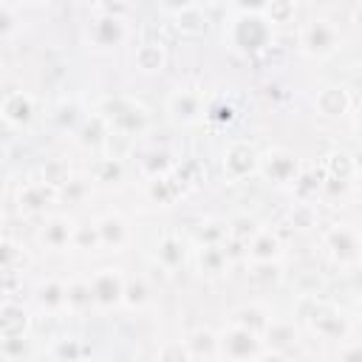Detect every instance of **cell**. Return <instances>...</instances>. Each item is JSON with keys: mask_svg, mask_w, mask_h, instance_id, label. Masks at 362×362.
Returning a JSON list of instances; mask_svg holds the SVG:
<instances>
[{"mask_svg": "<svg viewBox=\"0 0 362 362\" xmlns=\"http://www.w3.org/2000/svg\"><path fill=\"white\" fill-rule=\"evenodd\" d=\"M93 110L105 119V124H107L110 133H116L122 139H130V141L141 139L150 130V122H153L150 110L139 99L119 96V93L116 96H102Z\"/></svg>", "mask_w": 362, "mask_h": 362, "instance_id": "cell-1", "label": "cell"}, {"mask_svg": "<svg viewBox=\"0 0 362 362\" xmlns=\"http://www.w3.org/2000/svg\"><path fill=\"white\" fill-rule=\"evenodd\" d=\"M223 42L240 57H255L274 42V28L266 23L263 14L232 11V17L223 23Z\"/></svg>", "mask_w": 362, "mask_h": 362, "instance_id": "cell-2", "label": "cell"}, {"mask_svg": "<svg viewBox=\"0 0 362 362\" xmlns=\"http://www.w3.org/2000/svg\"><path fill=\"white\" fill-rule=\"evenodd\" d=\"M342 42H345V34L331 17H311L297 31L300 54L308 59H331L334 54L342 51Z\"/></svg>", "mask_w": 362, "mask_h": 362, "instance_id": "cell-3", "label": "cell"}, {"mask_svg": "<svg viewBox=\"0 0 362 362\" xmlns=\"http://www.w3.org/2000/svg\"><path fill=\"white\" fill-rule=\"evenodd\" d=\"M322 252L328 255V260L337 269L354 272L362 260V238H359L356 223H348V221L331 223L322 232Z\"/></svg>", "mask_w": 362, "mask_h": 362, "instance_id": "cell-4", "label": "cell"}, {"mask_svg": "<svg viewBox=\"0 0 362 362\" xmlns=\"http://www.w3.org/2000/svg\"><path fill=\"white\" fill-rule=\"evenodd\" d=\"M130 40V25L119 11H99L85 28V45L93 54H113Z\"/></svg>", "mask_w": 362, "mask_h": 362, "instance_id": "cell-5", "label": "cell"}, {"mask_svg": "<svg viewBox=\"0 0 362 362\" xmlns=\"http://www.w3.org/2000/svg\"><path fill=\"white\" fill-rule=\"evenodd\" d=\"M215 334H218V359H232V362L266 359V345H263L260 334H255L232 320Z\"/></svg>", "mask_w": 362, "mask_h": 362, "instance_id": "cell-6", "label": "cell"}, {"mask_svg": "<svg viewBox=\"0 0 362 362\" xmlns=\"http://www.w3.org/2000/svg\"><path fill=\"white\" fill-rule=\"evenodd\" d=\"M303 170V158L288 147H269L257 158V175L274 189H291Z\"/></svg>", "mask_w": 362, "mask_h": 362, "instance_id": "cell-7", "label": "cell"}, {"mask_svg": "<svg viewBox=\"0 0 362 362\" xmlns=\"http://www.w3.org/2000/svg\"><path fill=\"white\" fill-rule=\"evenodd\" d=\"M308 331L325 342H345L351 337V320L342 308L322 303V300H311V308L303 314Z\"/></svg>", "mask_w": 362, "mask_h": 362, "instance_id": "cell-8", "label": "cell"}, {"mask_svg": "<svg viewBox=\"0 0 362 362\" xmlns=\"http://www.w3.org/2000/svg\"><path fill=\"white\" fill-rule=\"evenodd\" d=\"M257 158L260 150L249 139H232L221 153V173L226 184H240L252 175H257Z\"/></svg>", "mask_w": 362, "mask_h": 362, "instance_id": "cell-9", "label": "cell"}, {"mask_svg": "<svg viewBox=\"0 0 362 362\" xmlns=\"http://www.w3.org/2000/svg\"><path fill=\"white\" fill-rule=\"evenodd\" d=\"M90 294H93V308L96 311H113L122 305V286H124V272L119 266H102L90 277Z\"/></svg>", "mask_w": 362, "mask_h": 362, "instance_id": "cell-10", "label": "cell"}, {"mask_svg": "<svg viewBox=\"0 0 362 362\" xmlns=\"http://www.w3.org/2000/svg\"><path fill=\"white\" fill-rule=\"evenodd\" d=\"M54 204H57V189L51 184H45L42 178L25 181L17 189V212L23 218H45Z\"/></svg>", "mask_w": 362, "mask_h": 362, "instance_id": "cell-11", "label": "cell"}, {"mask_svg": "<svg viewBox=\"0 0 362 362\" xmlns=\"http://www.w3.org/2000/svg\"><path fill=\"white\" fill-rule=\"evenodd\" d=\"M93 226H96V235H99V246L105 252H124L133 240L130 221L116 209L102 212L99 218H93Z\"/></svg>", "mask_w": 362, "mask_h": 362, "instance_id": "cell-12", "label": "cell"}, {"mask_svg": "<svg viewBox=\"0 0 362 362\" xmlns=\"http://www.w3.org/2000/svg\"><path fill=\"white\" fill-rule=\"evenodd\" d=\"M74 226L76 221L71 215L62 212H48L37 229V243L48 252H68L71 249V238H74Z\"/></svg>", "mask_w": 362, "mask_h": 362, "instance_id": "cell-13", "label": "cell"}, {"mask_svg": "<svg viewBox=\"0 0 362 362\" xmlns=\"http://www.w3.org/2000/svg\"><path fill=\"white\" fill-rule=\"evenodd\" d=\"M0 116L11 130H28L37 122V99L25 90H11L0 99Z\"/></svg>", "mask_w": 362, "mask_h": 362, "instance_id": "cell-14", "label": "cell"}, {"mask_svg": "<svg viewBox=\"0 0 362 362\" xmlns=\"http://www.w3.org/2000/svg\"><path fill=\"white\" fill-rule=\"evenodd\" d=\"M192 266H195V272L201 277L221 280V277L229 274L232 260H229L223 243H195V249H192Z\"/></svg>", "mask_w": 362, "mask_h": 362, "instance_id": "cell-15", "label": "cell"}, {"mask_svg": "<svg viewBox=\"0 0 362 362\" xmlns=\"http://www.w3.org/2000/svg\"><path fill=\"white\" fill-rule=\"evenodd\" d=\"M204 96L192 88H178L167 96V113L175 124H195L204 119Z\"/></svg>", "mask_w": 362, "mask_h": 362, "instance_id": "cell-16", "label": "cell"}, {"mask_svg": "<svg viewBox=\"0 0 362 362\" xmlns=\"http://www.w3.org/2000/svg\"><path fill=\"white\" fill-rule=\"evenodd\" d=\"M178 153L167 144H153V147H144L139 156H136V167H139V175L144 181L150 178H158V175H167L178 167Z\"/></svg>", "mask_w": 362, "mask_h": 362, "instance_id": "cell-17", "label": "cell"}, {"mask_svg": "<svg viewBox=\"0 0 362 362\" xmlns=\"http://www.w3.org/2000/svg\"><path fill=\"white\" fill-rule=\"evenodd\" d=\"M286 257V243L274 229L260 226L257 235L246 243V263H283Z\"/></svg>", "mask_w": 362, "mask_h": 362, "instance_id": "cell-18", "label": "cell"}, {"mask_svg": "<svg viewBox=\"0 0 362 362\" xmlns=\"http://www.w3.org/2000/svg\"><path fill=\"white\" fill-rule=\"evenodd\" d=\"M354 107V96L345 85H322L314 93V110L322 119H345Z\"/></svg>", "mask_w": 362, "mask_h": 362, "instance_id": "cell-19", "label": "cell"}, {"mask_svg": "<svg viewBox=\"0 0 362 362\" xmlns=\"http://www.w3.org/2000/svg\"><path fill=\"white\" fill-rule=\"evenodd\" d=\"M260 339H263V345H266V359H269V356L280 359V356H286V354H288V348H294V345H297L300 331H297V325H294V322L272 317V320H269V325L263 328Z\"/></svg>", "mask_w": 362, "mask_h": 362, "instance_id": "cell-20", "label": "cell"}, {"mask_svg": "<svg viewBox=\"0 0 362 362\" xmlns=\"http://www.w3.org/2000/svg\"><path fill=\"white\" fill-rule=\"evenodd\" d=\"M31 334V311L14 297L0 303V339H23Z\"/></svg>", "mask_w": 362, "mask_h": 362, "instance_id": "cell-21", "label": "cell"}, {"mask_svg": "<svg viewBox=\"0 0 362 362\" xmlns=\"http://www.w3.org/2000/svg\"><path fill=\"white\" fill-rule=\"evenodd\" d=\"M187 189H189V184H187L175 170L167 173V175L150 178L147 187H144L150 204H156V206H173V204H178V201L187 195Z\"/></svg>", "mask_w": 362, "mask_h": 362, "instance_id": "cell-22", "label": "cell"}, {"mask_svg": "<svg viewBox=\"0 0 362 362\" xmlns=\"http://www.w3.org/2000/svg\"><path fill=\"white\" fill-rule=\"evenodd\" d=\"M167 62H170V54H167V48H164L161 42H156V40L139 42V45L133 48V57H130V65H133L141 76H158V74H164Z\"/></svg>", "mask_w": 362, "mask_h": 362, "instance_id": "cell-23", "label": "cell"}, {"mask_svg": "<svg viewBox=\"0 0 362 362\" xmlns=\"http://www.w3.org/2000/svg\"><path fill=\"white\" fill-rule=\"evenodd\" d=\"M107 136H110V130H107L105 119H102L96 110L88 113V116L82 119V124L71 133V139H74L82 150H88V153H105V147H107Z\"/></svg>", "mask_w": 362, "mask_h": 362, "instance_id": "cell-24", "label": "cell"}, {"mask_svg": "<svg viewBox=\"0 0 362 362\" xmlns=\"http://www.w3.org/2000/svg\"><path fill=\"white\" fill-rule=\"evenodd\" d=\"M153 260L164 269V272H178V269H184V263L189 260V246H187V240L184 238H178V235H173V232H167V235H161L158 238V243H156V252H153Z\"/></svg>", "mask_w": 362, "mask_h": 362, "instance_id": "cell-25", "label": "cell"}, {"mask_svg": "<svg viewBox=\"0 0 362 362\" xmlns=\"http://www.w3.org/2000/svg\"><path fill=\"white\" fill-rule=\"evenodd\" d=\"M34 305L37 311H42L45 317H59V314H68V305H65V283L59 277H45L37 283L34 288Z\"/></svg>", "mask_w": 362, "mask_h": 362, "instance_id": "cell-26", "label": "cell"}, {"mask_svg": "<svg viewBox=\"0 0 362 362\" xmlns=\"http://www.w3.org/2000/svg\"><path fill=\"white\" fill-rule=\"evenodd\" d=\"M88 175H90V181L99 184V187H119V184L127 178V164H124V158H119V156L102 153L99 158H93Z\"/></svg>", "mask_w": 362, "mask_h": 362, "instance_id": "cell-27", "label": "cell"}, {"mask_svg": "<svg viewBox=\"0 0 362 362\" xmlns=\"http://www.w3.org/2000/svg\"><path fill=\"white\" fill-rule=\"evenodd\" d=\"M153 303V288L147 283V277L141 274H124V286H122V308L127 311H141Z\"/></svg>", "mask_w": 362, "mask_h": 362, "instance_id": "cell-28", "label": "cell"}, {"mask_svg": "<svg viewBox=\"0 0 362 362\" xmlns=\"http://www.w3.org/2000/svg\"><path fill=\"white\" fill-rule=\"evenodd\" d=\"M173 25L184 37H204L209 31V14L198 3H192V6L181 8L178 14H173Z\"/></svg>", "mask_w": 362, "mask_h": 362, "instance_id": "cell-29", "label": "cell"}, {"mask_svg": "<svg viewBox=\"0 0 362 362\" xmlns=\"http://www.w3.org/2000/svg\"><path fill=\"white\" fill-rule=\"evenodd\" d=\"M93 195V181L88 173H71L59 187H57V204H85Z\"/></svg>", "mask_w": 362, "mask_h": 362, "instance_id": "cell-30", "label": "cell"}, {"mask_svg": "<svg viewBox=\"0 0 362 362\" xmlns=\"http://www.w3.org/2000/svg\"><path fill=\"white\" fill-rule=\"evenodd\" d=\"M88 116V110H85V105L79 102V99H62L57 107H54V113H51V122H54V127L57 130H62V133H74L79 124H82V119Z\"/></svg>", "mask_w": 362, "mask_h": 362, "instance_id": "cell-31", "label": "cell"}, {"mask_svg": "<svg viewBox=\"0 0 362 362\" xmlns=\"http://www.w3.org/2000/svg\"><path fill=\"white\" fill-rule=\"evenodd\" d=\"M65 305L68 314H88L93 308V294H90V283L88 277H74L65 283Z\"/></svg>", "mask_w": 362, "mask_h": 362, "instance_id": "cell-32", "label": "cell"}, {"mask_svg": "<svg viewBox=\"0 0 362 362\" xmlns=\"http://www.w3.org/2000/svg\"><path fill=\"white\" fill-rule=\"evenodd\" d=\"M229 320L238 322V325H243V328H249V331H255V334H263V328L272 320V311L263 303H243V305H238L232 311Z\"/></svg>", "mask_w": 362, "mask_h": 362, "instance_id": "cell-33", "label": "cell"}, {"mask_svg": "<svg viewBox=\"0 0 362 362\" xmlns=\"http://www.w3.org/2000/svg\"><path fill=\"white\" fill-rule=\"evenodd\" d=\"M189 359H218V334L209 328H195L184 339Z\"/></svg>", "mask_w": 362, "mask_h": 362, "instance_id": "cell-34", "label": "cell"}, {"mask_svg": "<svg viewBox=\"0 0 362 362\" xmlns=\"http://www.w3.org/2000/svg\"><path fill=\"white\" fill-rule=\"evenodd\" d=\"M322 173L331 178H345V181H356V158L348 150H331L322 158Z\"/></svg>", "mask_w": 362, "mask_h": 362, "instance_id": "cell-35", "label": "cell"}, {"mask_svg": "<svg viewBox=\"0 0 362 362\" xmlns=\"http://www.w3.org/2000/svg\"><path fill=\"white\" fill-rule=\"evenodd\" d=\"M286 221H288L291 229L308 232V229H314V226L320 223V212H317L314 201H297V198H294V204H291L288 212H286Z\"/></svg>", "mask_w": 362, "mask_h": 362, "instance_id": "cell-36", "label": "cell"}, {"mask_svg": "<svg viewBox=\"0 0 362 362\" xmlns=\"http://www.w3.org/2000/svg\"><path fill=\"white\" fill-rule=\"evenodd\" d=\"M257 229H260V221H257L255 215H246V212L232 215V218L226 221V240H238V243L246 246V243L257 235Z\"/></svg>", "mask_w": 362, "mask_h": 362, "instance_id": "cell-37", "label": "cell"}, {"mask_svg": "<svg viewBox=\"0 0 362 362\" xmlns=\"http://www.w3.org/2000/svg\"><path fill=\"white\" fill-rule=\"evenodd\" d=\"M320 181H322V173H314V170H300V175L294 178L291 184V192L297 201H314L317 204V195H320Z\"/></svg>", "mask_w": 362, "mask_h": 362, "instance_id": "cell-38", "label": "cell"}, {"mask_svg": "<svg viewBox=\"0 0 362 362\" xmlns=\"http://www.w3.org/2000/svg\"><path fill=\"white\" fill-rule=\"evenodd\" d=\"M71 249L82 252V255H93V252H102L99 246V235H96V226L93 221H82L74 226V238H71Z\"/></svg>", "mask_w": 362, "mask_h": 362, "instance_id": "cell-39", "label": "cell"}, {"mask_svg": "<svg viewBox=\"0 0 362 362\" xmlns=\"http://www.w3.org/2000/svg\"><path fill=\"white\" fill-rule=\"evenodd\" d=\"M294 14H297V0H269V6L263 8V17L272 28L294 23Z\"/></svg>", "mask_w": 362, "mask_h": 362, "instance_id": "cell-40", "label": "cell"}, {"mask_svg": "<svg viewBox=\"0 0 362 362\" xmlns=\"http://www.w3.org/2000/svg\"><path fill=\"white\" fill-rule=\"evenodd\" d=\"M198 243H226V221L221 218H206L198 226Z\"/></svg>", "mask_w": 362, "mask_h": 362, "instance_id": "cell-41", "label": "cell"}, {"mask_svg": "<svg viewBox=\"0 0 362 362\" xmlns=\"http://www.w3.org/2000/svg\"><path fill=\"white\" fill-rule=\"evenodd\" d=\"M25 283V274H23V266H11V269H0V297H14L20 294Z\"/></svg>", "mask_w": 362, "mask_h": 362, "instance_id": "cell-42", "label": "cell"}, {"mask_svg": "<svg viewBox=\"0 0 362 362\" xmlns=\"http://www.w3.org/2000/svg\"><path fill=\"white\" fill-rule=\"evenodd\" d=\"M68 175H71V167H68L62 158H51V161H45V164L40 167V178H42L45 184H51L54 189H57Z\"/></svg>", "mask_w": 362, "mask_h": 362, "instance_id": "cell-43", "label": "cell"}, {"mask_svg": "<svg viewBox=\"0 0 362 362\" xmlns=\"http://www.w3.org/2000/svg\"><path fill=\"white\" fill-rule=\"evenodd\" d=\"M85 354H88V348H85L79 339H74V337L57 339L54 348H51V356H54V359H82Z\"/></svg>", "mask_w": 362, "mask_h": 362, "instance_id": "cell-44", "label": "cell"}, {"mask_svg": "<svg viewBox=\"0 0 362 362\" xmlns=\"http://www.w3.org/2000/svg\"><path fill=\"white\" fill-rule=\"evenodd\" d=\"M23 246L11 238H0V269H11V266H23Z\"/></svg>", "mask_w": 362, "mask_h": 362, "instance_id": "cell-45", "label": "cell"}, {"mask_svg": "<svg viewBox=\"0 0 362 362\" xmlns=\"http://www.w3.org/2000/svg\"><path fill=\"white\" fill-rule=\"evenodd\" d=\"M20 31V17L11 6H0V40H8Z\"/></svg>", "mask_w": 362, "mask_h": 362, "instance_id": "cell-46", "label": "cell"}, {"mask_svg": "<svg viewBox=\"0 0 362 362\" xmlns=\"http://www.w3.org/2000/svg\"><path fill=\"white\" fill-rule=\"evenodd\" d=\"M252 266V280L257 283H277L280 280V263H249Z\"/></svg>", "mask_w": 362, "mask_h": 362, "instance_id": "cell-47", "label": "cell"}, {"mask_svg": "<svg viewBox=\"0 0 362 362\" xmlns=\"http://www.w3.org/2000/svg\"><path fill=\"white\" fill-rule=\"evenodd\" d=\"M25 354H28V337H23V339H0V356L20 359Z\"/></svg>", "mask_w": 362, "mask_h": 362, "instance_id": "cell-48", "label": "cell"}, {"mask_svg": "<svg viewBox=\"0 0 362 362\" xmlns=\"http://www.w3.org/2000/svg\"><path fill=\"white\" fill-rule=\"evenodd\" d=\"M232 11H243V14H263V8L269 6V0H226Z\"/></svg>", "mask_w": 362, "mask_h": 362, "instance_id": "cell-49", "label": "cell"}, {"mask_svg": "<svg viewBox=\"0 0 362 362\" xmlns=\"http://www.w3.org/2000/svg\"><path fill=\"white\" fill-rule=\"evenodd\" d=\"M158 356H161V359H189V354H187V345H184V339H178V342H173V345L161 348V351H158Z\"/></svg>", "mask_w": 362, "mask_h": 362, "instance_id": "cell-50", "label": "cell"}, {"mask_svg": "<svg viewBox=\"0 0 362 362\" xmlns=\"http://www.w3.org/2000/svg\"><path fill=\"white\" fill-rule=\"evenodd\" d=\"M156 3H158V8H161L164 14H170V17H173V14H178L181 8L192 6L195 0H156Z\"/></svg>", "mask_w": 362, "mask_h": 362, "instance_id": "cell-51", "label": "cell"}, {"mask_svg": "<svg viewBox=\"0 0 362 362\" xmlns=\"http://www.w3.org/2000/svg\"><path fill=\"white\" fill-rule=\"evenodd\" d=\"M11 133H14V130H11V127L3 122V116H0V147H3V144L11 139Z\"/></svg>", "mask_w": 362, "mask_h": 362, "instance_id": "cell-52", "label": "cell"}, {"mask_svg": "<svg viewBox=\"0 0 362 362\" xmlns=\"http://www.w3.org/2000/svg\"><path fill=\"white\" fill-rule=\"evenodd\" d=\"M90 3H93L99 11H113V3H116V0H90Z\"/></svg>", "mask_w": 362, "mask_h": 362, "instance_id": "cell-53", "label": "cell"}, {"mask_svg": "<svg viewBox=\"0 0 362 362\" xmlns=\"http://www.w3.org/2000/svg\"><path fill=\"white\" fill-rule=\"evenodd\" d=\"M20 3H23V6H45L48 0H20Z\"/></svg>", "mask_w": 362, "mask_h": 362, "instance_id": "cell-54", "label": "cell"}, {"mask_svg": "<svg viewBox=\"0 0 362 362\" xmlns=\"http://www.w3.org/2000/svg\"><path fill=\"white\" fill-rule=\"evenodd\" d=\"M0 223H3V209H0Z\"/></svg>", "mask_w": 362, "mask_h": 362, "instance_id": "cell-55", "label": "cell"}]
</instances>
